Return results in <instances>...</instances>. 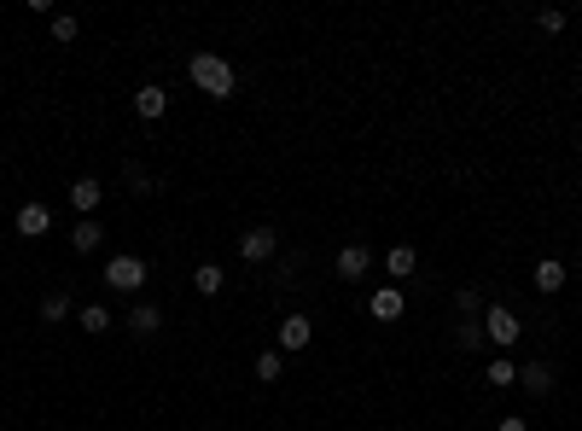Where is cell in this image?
Wrapping results in <instances>:
<instances>
[{
  "instance_id": "obj_23",
  "label": "cell",
  "mask_w": 582,
  "mask_h": 431,
  "mask_svg": "<svg viewBox=\"0 0 582 431\" xmlns=\"http://www.w3.org/2000/svg\"><path fill=\"white\" fill-rule=\"evenodd\" d=\"M454 344H461V350H478V344H484V327H478V321H461V327H454Z\"/></svg>"
},
{
  "instance_id": "obj_19",
  "label": "cell",
  "mask_w": 582,
  "mask_h": 431,
  "mask_svg": "<svg viewBox=\"0 0 582 431\" xmlns=\"http://www.w3.org/2000/svg\"><path fill=\"white\" fill-rule=\"evenodd\" d=\"M193 286H198V292H204V298H216V292H221V286H228V274H221V268H216V263H204V268H198V274H193Z\"/></svg>"
},
{
  "instance_id": "obj_2",
  "label": "cell",
  "mask_w": 582,
  "mask_h": 431,
  "mask_svg": "<svg viewBox=\"0 0 582 431\" xmlns=\"http://www.w3.org/2000/svg\"><path fill=\"white\" fill-rule=\"evenodd\" d=\"M146 280H152L146 256H129V251H122V256H111V263H105V286L111 292H140Z\"/></svg>"
},
{
  "instance_id": "obj_15",
  "label": "cell",
  "mask_w": 582,
  "mask_h": 431,
  "mask_svg": "<svg viewBox=\"0 0 582 431\" xmlns=\"http://www.w3.org/2000/svg\"><path fill=\"white\" fill-rule=\"evenodd\" d=\"M414 263H419V251H414V245H390V251H385V268H390L396 280H407V274H414Z\"/></svg>"
},
{
  "instance_id": "obj_12",
  "label": "cell",
  "mask_w": 582,
  "mask_h": 431,
  "mask_svg": "<svg viewBox=\"0 0 582 431\" xmlns=\"http://www.w3.org/2000/svg\"><path fill=\"white\" fill-rule=\"evenodd\" d=\"M518 385H524L530 397H548V391H553V367L548 362H524V367H518Z\"/></svg>"
},
{
  "instance_id": "obj_21",
  "label": "cell",
  "mask_w": 582,
  "mask_h": 431,
  "mask_svg": "<svg viewBox=\"0 0 582 431\" xmlns=\"http://www.w3.org/2000/svg\"><path fill=\"white\" fill-rule=\"evenodd\" d=\"M76 35H82V23L70 18V12H53V41H58V47H70Z\"/></svg>"
},
{
  "instance_id": "obj_16",
  "label": "cell",
  "mask_w": 582,
  "mask_h": 431,
  "mask_svg": "<svg viewBox=\"0 0 582 431\" xmlns=\"http://www.w3.org/2000/svg\"><path fill=\"white\" fill-rule=\"evenodd\" d=\"M484 379L495 391H506V385H518V362H506V355H495V362L484 367Z\"/></svg>"
},
{
  "instance_id": "obj_25",
  "label": "cell",
  "mask_w": 582,
  "mask_h": 431,
  "mask_svg": "<svg viewBox=\"0 0 582 431\" xmlns=\"http://www.w3.org/2000/svg\"><path fill=\"white\" fill-rule=\"evenodd\" d=\"M536 23H542L548 35H560V30H565V12H560V6H548V12H536Z\"/></svg>"
},
{
  "instance_id": "obj_22",
  "label": "cell",
  "mask_w": 582,
  "mask_h": 431,
  "mask_svg": "<svg viewBox=\"0 0 582 431\" xmlns=\"http://www.w3.org/2000/svg\"><path fill=\"white\" fill-rule=\"evenodd\" d=\"M129 187L140 193V199H152V193H157V175H146L140 164H129Z\"/></svg>"
},
{
  "instance_id": "obj_11",
  "label": "cell",
  "mask_w": 582,
  "mask_h": 431,
  "mask_svg": "<svg viewBox=\"0 0 582 431\" xmlns=\"http://www.w3.org/2000/svg\"><path fill=\"white\" fill-rule=\"evenodd\" d=\"M70 245H76L82 256H94L99 245H105V228H99V216H82L76 228H70Z\"/></svg>"
},
{
  "instance_id": "obj_10",
  "label": "cell",
  "mask_w": 582,
  "mask_h": 431,
  "mask_svg": "<svg viewBox=\"0 0 582 431\" xmlns=\"http://www.w3.org/2000/svg\"><path fill=\"white\" fill-rule=\"evenodd\" d=\"M164 111H169V94L157 88V82H146V88L134 94V117H140V122H157Z\"/></svg>"
},
{
  "instance_id": "obj_14",
  "label": "cell",
  "mask_w": 582,
  "mask_h": 431,
  "mask_svg": "<svg viewBox=\"0 0 582 431\" xmlns=\"http://www.w3.org/2000/svg\"><path fill=\"white\" fill-rule=\"evenodd\" d=\"M157 327H164V315H157L152 303H134V310H129V332H134V338H152Z\"/></svg>"
},
{
  "instance_id": "obj_24",
  "label": "cell",
  "mask_w": 582,
  "mask_h": 431,
  "mask_svg": "<svg viewBox=\"0 0 582 431\" xmlns=\"http://www.w3.org/2000/svg\"><path fill=\"white\" fill-rule=\"evenodd\" d=\"M454 310L472 321V315H478V286H461V292H454Z\"/></svg>"
},
{
  "instance_id": "obj_5",
  "label": "cell",
  "mask_w": 582,
  "mask_h": 431,
  "mask_svg": "<svg viewBox=\"0 0 582 431\" xmlns=\"http://www.w3.org/2000/svg\"><path fill=\"white\" fill-rule=\"evenodd\" d=\"M309 338H315V321H309V315H286V321H280V344H274V350L280 355H297V350H309Z\"/></svg>"
},
{
  "instance_id": "obj_1",
  "label": "cell",
  "mask_w": 582,
  "mask_h": 431,
  "mask_svg": "<svg viewBox=\"0 0 582 431\" xmlns=\"http://www.w3.org/2000/svg\"><path fill=\"white\" fill-rule=\"evenodd\" d=\"M187 76H193L198 94H210V100H233V94H239V70H233L221 53H198L187 65Z\"/></svg>"
},
{
  "instance_id": "obj_17",
  "label": "cell",
  "mask_w": 582,
  "mask_h": 431,
  "mask_svg": "<svg viewBox=\"0 0 582 431\" xmlns=\"http://www.w3.org/2000/svg\"><path fill=\"white\" fill-rule=\"evenodd\" d=\"M251 373L263 379V385H274V379L286 373V355H280V350H263V355H256V367H251Z\"/></svg>"
},
{
  "instance_id": "obj_7",
  "label": "cell",
  "mask_w": 582,
  "mask_h": 431,
  "mask_svg": "<svg viewBox=\"0 0 582 431\" xmlns=\"http://www.w3.org/2000/svg\"><path fill=\"white\" fill-rule=\"evenodd\" d=\"M402 310H407V298L396 286H379L373 298H367V315H373V321H402Z\"/></svg>"
},
{
  "instance_id": "obj_4",
  "label": "cell",
  "mask_w": 582,
  "mask_h": 431,
  "mask_svg": "<svg viewBox=\"0 0 582 431\" xmlns=\"http://www.w3.org/2000/svg\"><path fill=\"white\" fill-rule=\"evenodd\" d=\"M274 251H280V233H274V228L239 233V256H245V263H274Z\"/></svg>"
},
{
  "instance_id": "obj_8",
  "label": "cell",
  "mask_w": 582,
  "mask_h": 431,
  "mask_svg": "<svg viewBox=\"0 0 582 431\" xmlns=\"http://www.w3.org/2000/svg\"><path fill=\"white\" fill-rule=\"evenodd\" d=\"M70 204H76L82 216H94L99 204H105V181H94V175H82V181H70Z\"/></svg>"
},
{
  "instance_id": "obj_3",
  "label": "cell",
  "mask_w": 582,
  "mask_h": 431,
  "mask_svg": "<svg viewBox=\"0 0 582 431\" xmlns=\"http://www.w3.org/2000/svg\"><path fill=\"white\" fill-rule=\"evenodd\" d=\"M484 338L495 344V350H513V344L524 338V327H518V315L506 310V303H489L484 310Z\"/></svg>"
},
{
  "instance_id": "obj_18",
  "label": "cell",
  "mask_w": 582,
  "mask_h": 431,
  "mask_svg": "<svg viewBox=\"0 0 582 431\" xmlns=\"http://www.w3.org/2000/svg\"><path fill=\"white\" fill-rule=\"evenodd\" d=\"M76 321H82V332H94V338H99V332H111V310H105V303H88Z\"/></svg>"
},
{
  "instance_id": "obj_20",
  "label": "cell",
  "mask_w": 582,
  "mask_h": 431,
  "mask_svg": "<svg viewBox=\"0 0 582 431\" xmlns=\"http://www.w3.org/2000/svg\"><path fill=\"white\" fill-rule=\"evenodd\" d=\"M65 315H70V292H47V298H41V321H65Z\"/></svg>"
},
{
  "instance_id": "obj_26",
  "label": "cell",
  "mask_w": 582,
  "mask_h": 431,
  "mask_svg": "<svg viewBox=\"0 0 582 431\" xmlns=\"http://www.w3.org/2000/svg\"><path fill=\"white\" fill-rule=\"evenodd\" d=\"M495 431H530V420H518V414H513V420H501Z\"/></svg>"
},
{
  "instance_id": "obj_13",
  "label": "cell",
  "mask_w": 582,
  "mask_h": 431,
  "mask_svg": "<svg viewBox=\"0 0 582 431\" xmlns=\"http://www.w3.org/2000/svg\"><path fill=\"white\" fill-rule=\"evenodd\" d=\"M565 280H571V274H565L560 256H542V263H536V292H548V298H553V292H560Z\"/></svg>"
},
{
  "instance_id": "obj_6",
  "label": "cell",
  "mask_w": 582,
  "mask_h": 431,
  "mask_svg": "<svg viewBox=\"0 0 582 431\" xmlns=\"http://www.w3.org/2000/svg\"><path fill=\"white\" fill-rule=\"evenodd\" d=\"M12 228H18V239H41V233H53V211H47V204H23V211L12 216Z\"/></svg>"
},
{
  "instance_id": "obj_27",
  "label": "cell",
  "mask_w": 582,
  "mask_h": 431,
  "mask_svg": "<svg viewBox=\"0 0 582 431\" xmlns=\"http://www.w3.org/2000/svg\"><path fill=\"white\" fill-rule=\"evenodd\" d=\"M577 94H582V82H577Z\"/></svg>"
},
{
  "instance_id": "obj_9",
  "label": "cell",
  "mask_w": 582,
  "mask_h": 431,
  "mask_svg": "<svg viewBox=\"0 0 582 431\" xmlns=\"http://www.w3.org/2000/svg\"><path fill=\"white\" fill-rule=\"evenodd\" d=\"M373 268V251L367 245H338V280H362Z\"/></svg>"
}]
</instances>
